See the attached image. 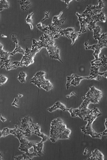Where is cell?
Segmentation results:
<instances>
[{
    "instance_id": "cell-3",
    "label": "cell",
    "mask_w": 107,
    "mask_h": 160,
    "mask_svg": "<svg viewBox=\"0 0 107 160\" xmlns=\"http://www.w3.org/2000/svg\"><path fill=\"white\" fill-rule=\"evenodd\" d=\"M46 72L40 71L36 73L35 75L30 81L31 83L35 84L39 89L42 88L46 91H49L53 88V85L49 80H46L45 78Z\"/></svg>"
},
{
    "instance_id": "cell-29",
    "label": "cell",
    "mask_w": 107,
    "mask_h": 160,
    "mask_svg": "<svg viewBox=\"0 0 107 160\" xmlns=\"http://www.w3.org/2000/svg\"><path fill=\"white\" fill-rule=\"evenodd\" d=\"M34 12H32V13L29 14L28 16L27 17L26 19V22L27 23L29 24L30 27L31 28V29L32 30L33 29V26L32 25V16H33L34 14Z\"/></svg>"
},
{
    "instance_id": "cell-5",
    "label": "cell",
    "mask_w": 107,
    "mask_h": 160,
    "mask_svg": "<svg viewBox=\"0 0 107 160\" xmlns=\"http://www.w3.org/2000/svg\"><path fill=\"white\" fill-rule=\"evenodd\" d=\"M25 50V53L23 56L22 60L20 61L21 67H23V65L28 67L29 65L33 64L34 63V57L40 51L41 49L38 46L32 44L31 48L26 47Z\"/></svg>"
},
{
    "instance_id": "cell-41",
    "label": "cell",
    "mask_w": 107,
    "mask_h": 160,
    "mask_svg": "<svg viewBox=\"0 0 107 160\" xmlns=\"http://www.w3.org/2000/svg\"><path fill=\"white\" fill-rule=\"evenodd\" d=\"M62 1H64V2H65V4H67V8H68L69 7V3L70 2H71L72 0H62Z\"/></svg>"
},
{
    "instance_id": "cell-27",
    "label": "cell",
    "mask_w": 107,
    "mask_h": 160,
    "mask_svg": "<svg viewBox=\"0 0 107 160\" xmlns=\"http://www.w3.org/2000/svg\"><path fill=\"white\" fill-rule=\"evenodd\" d=\"M10 7L9 2L6 0H0V11H2L4 9L8 8Z\"/></svg>"
},
{
    "instance_id": "cell-16",
    "label": "cell",
    "mask_w": 107,
    "mask_h": 160,
    "mask_svg": "<svg viewBox=\"0 0 107 160\" xmlns=\"http://www.w3.org/2000/svg\"><path fill=\"white\" fill-rule=\"evenodd\" d=\"M58 109H61L63 111V112H65V111H68V108H66L64 105H63L61 103L58 101V102L55 103V105L54 106H52V107L48 108L47 110L49 112L51 113V112H54L55 110H56Z\"/></svg>"
},
{
    "instance_id": "cell-30",
    "label": "cell",
    "mask_w": 107,
    "mask_h": 160,
    "mask_svg": "<svg viewBox=\"0 0 107 160\" xmlns=\"http://www.w3.org/2000/svg\"><path fill=\"white\" fill-rule=\"evenodd\" d=\"M81 33L79 32H76V33H75L74 32H73L71 34V36H70V39H71V41H72L71 45H73L75 43L76 39H77V38L79 36H81Z\"/></svg>"
},
{
    "instance_id": "cell-10",
    "label": "cell",
    "mask_w": 107,
    "mask_h": 160,
    "mask_svg": "<svg viewBox=\"0 0 107 160\" xmlns=\"http://www.w3.org/2000/svg\"><path fill=\"white\" fill-rule=\"evenodd\" d=\"M40 126L36 124H32V131L33 134H36L40 137L42 138L43 142H45L49 140V137L40 131Z\"/></svg>"
},
{
    "instance_id": "cell-26",
    "label": "cell",
    "mask_w": 107,
    "mask_h": 160,
    "mask_svg": "<svg viewBox=\"0 0 107 160\" xmlns=\"http://www.w3.org/2000/svg\"><path fill=\"white\" fill-rule=\"evenodd\" d=\"M101 31L102 29L99 26H97L93 30V38L95 40H97L100 38L101 35Z\"/></svg>"
},
{
    "instance_id": "cell-2",
    "label": "cell",
    "mask_w": 107,
    "mask_h": 160,
    "mask_svg": "<svg viewBox=\"0 0 107 160\" xmlns=\"http://www.w3.org/2000/svg\"><path fill=\"white\" fill-rule=\"evenodd\" d=\"M101 115H102V114L97 108L94 107L93 109H92L90 113L86 116L84 119V120L88 122V124L86 125L81 127L82 132L84 134L90 135L93 138H99L103 140V135L101 133H97L92 127V125L94 120L98 116Z\"/></svg>"
},
{
    "instance_id": "cell-22",
    "label": "cell",
    "mask_w": 107,
    "mask_h": 160,
    "mask_svg": "<svg viewBox=\"0 0 107 160\" xmlns=\"http://www.w3.org/2000/svg\"><path fill=\"white\" fill-rule=\"evenodd\" d=\"M98 44L103 48L107 47V33H104L101 34L100 38L97 39Z\"/></svg>"
},
{
    "instance_id": "cell-15",
    "label": "cell",
    "mask_w": 107,
    "mask_h": 160,
    "mask_svg": "<svg viewBox=\"0 0 107 160\" xmlns=\"http://www.w3.org/2000/svg\"><path fill=\"white\" fill-rule=\"evenodd\" d=\"M87 160H104V155L98 149H95L92 152V153L87 158Z\"/></svg>"
},
{
    "instance_id": "cell-4",
    "label": "cell",
    "mask_w": 107,
    "mask_h": 160,
    "mask_svg": "<svg viewBox=\"0 0 107 160\" xmlns=\"http://www.w3.org/2000/svg\"><path fill=\"white\" fill-rule=\"evenodd\" d=\"M16 130L14 133L13 135L19 141L20 146L18 147L19 150L27 153L31 152L29 150L33 147V145L36 143L37 141H29L26 138V136L23 134L22 130H20L17 125H16Z\"/></svg>"
},
{
    "instance_id": "cell-18",
    "label": "cell",
    "mask_w": 107,
    "mask_h": 160,
    "mask_svg": "<svg viewBox=\"0 0 107 160\" xmlns=\"http://www.w3.org/2000/svg\"><path fill=\"white\" fill-rule=\"evenodd\" d=\"M35 157H39L38 155L34 152L30 153H25L23 155L14 157V159L16 160H32Z\"/></svg>"
},
{
    "instance_id": "cell-37",
    "label": "cell",
    "mask_w": 107,
    "mask_h": 160,
    "mask_svg": "<svg viewBox=\"0 0 107 160\" xmlns=\"http://www.w3.org/2000/svg\"><path fill=\"white\" fill-rule=\"evenodd\" d=\"M105 127H106L105 131L101 133V134H102L103 136V135H107V118L106 119V120H105Z\"/></svg>"
},
{
    "instance_id": "cell-20",
    "label": "cell",
    "mask_w": 107,
    "mask_h": 160,
    "mask_svg": "<svg viewBox=\"0 0 107 160\" xmlns=\"http://www.w3.org/2000/svg\"><path fill=\"white\" fill-rule=\"evenodd\" d=\"M76 16H78V21H79L80 23V26H81V28L79 31V32H81V33H85L86 32V27H88V24L85 21L84 18L80 14L78 13H76Z\"/></svg>"
},
{
    "instance_id": "cell-36",
    "label": "cell",
    "mask_w": 107,
    "mask_h": 160,
    "mask_svg": "<svg viewBox=\"0 0 107 160\" xmlns=\"http://www.w3.org/2000/svg\"><path fill=\"white\" fill-rule=\"evenodd\" d=\"M45 17L41 21V22H42L43 21H45V20L46 19H49V14H50V11H49V12H47V11H45Z\"/></svg>"
},
{
    "instance_id": "cell-9",
    "label": "cell",
    "mask_w": 107,
    "mask_h": 160,
    "mask_svg": "<svg viewBox=\"0 0 107 160\" xmlns=\"http://www.w3.org/2000/svg\"><path fill=\"white\" fill-rule=\"evenodd\" d=\"M32 120L29 116H26L21 120V124L20 126L23 134L26 137H30L33 134L32 131Z\"/></svg>"
},
{
    "instance_id": "cell-34",
    "label": "cell",
    "mask_w": 107,
    "mask_h": 160,
    "mask_svg": "<svg viewBox=\"0 0 107 160\" xmlns=\"http://www.w3.org/2000/svg\"><path fill=\"white\" fill-rule=\"evenodd\" d=\"M101 63L102 64V66L104 67H106L107 64V57H106L104 55H103L101 57Z\"/></svg>"
},
{
    "instance_id": "cell-42",
    "label": "cell",
    "mask_w": 107,
    "mask_h": 160,
    "mask_svg": "<svg viewBox=\"0 0 107 160\" xmlns=\"http://www.w3.org/2000/svg\"><path fill=\"white\" fill-rule=\"evenodd\" d=\"M88 152H89V151L88 150V148H86L85 149L84 152L83 153V154H84V155H87Z\"/></svg>"
},
{
    "instance_id": "cell-25",
    "label": "cell",
    "mask_w": 107,
    "mask_h": 160,
    "mask_svg": "<svg viewBox=\"0 0 107 160\" xmlns=\"http://www.w3.org/2000/svg\"><path fill=\"white\" fill-rule=\"evenodd\" d=\"M16 127L15 126V128L14 129H9L8 128H4L1 131H0V137H6L7 135L9 134H13L14 132L16 131Z\"/></svg>"
},
{
    "instance_id": "cell-39",
    "label": "cell",
    "mask_w": 107,
    "mask_h": 160,
    "mask_svg": "<svg viewBox=\"0 0 107 160\" xmlns=\"http://www.w3.org/2000/svg\"><path fill=\"white\" fill-rule=\"evenodd\" d=\"M73 95H75V96H77V95L76 94V93H75V92H72V93L70 94H69V95H66V98H67L68 99H69L71 96H73Z\"/></svg>"
},
{
    "instance_id": "cell-43",
    "label": "cell",
    "mask_w": 107,
    "mask_h": 160,
    "mask_svg": "<svg viewBox=\"0 0 107 160\" xmlns=\"http://www.w3.org/2000/svg\"><path fill=\"white\" fill-rule=\"evenodd\" d=\"M1 37H6V38H7V36H6L4 35H3L2 33H1Z\"/></svg>"
},
{
    "instance_id": "cell-33",
    "label": "cell",
    "mask_w": 107,
    "mask_h": 160,
    "mask_svg": "<svg viewBox=\"0 0 107 160\" xmlns=\"http://www.w3.org/2000/svg\"><path fill=\"white\" fill-rule=\"evenodd\" d=\"M18 97L17 98H15V99L14 100V101H13V103L12 104V106H15L16 107H20V106L18 105L17 103H18L20 98H21V97H22L23 96V94H19V93H18Z\"/></svg>"
},
{
    "instance_id": "cell-12",
    "label": "cell",
    "mask_w": 107,
    "mask_h": 160,
    "mask_svg": "<svg viewBox=\"0 0 107 160\" xmlns=\"http://www.w3.org/2000/svg\"><path fill=\"white\" fill-rule=\"evenodd\" d=\"M100 67H97L95 66H92L90 69V74L88 76L89 80H95L100 81L101 80V76L99 75V69Z\"/></svg>"
},
{
    "instance_id": "cell-32",
    "label": "cell",
    "mask_w": 107,
    "mask_h": 160,
    "mask_svg": "<svg viewBox=\"0 0 107 160\" xmlns=\"http://www.w3.org/2000/svg\"><path fill=\"white\" fill-rule=\"evenodd\" d=\"M76 74H73L71 75V76H68L67 77V82L66 84V87L67 90L69 89V87L71 86V83L72 80L75 78Z\"/></svg>"
},
{
    "instance_id": "cell-38",
    "label": "cell",
    "mask_w": 107,
    "mask_h": 160,
    "mask_svg": "<svg viewBox=\"0 0 107 160\" xmlns=\"http://www.w3.org/2000/svg\"><path fill=\"white\" fill-rule=\"evenodd\" d=\"M99 75L101 76H104V77L106 78L107 79V70L104 72H102V73L99 72Z\"/></svg>"
},
{
    "instance_id": "cell-40",
    "label": "cell",
    "mask_w": 107,
    "mask_h": 160,
    "mask_svg": "<svg viewBox=\"0 0 107 160\" xmlns=\"http://www.w3.org/2000/svg\"><path fill=\"white\" fill-rule=\"evenodd\" d=\"M0 120H1L3 122L6 121L7 120V119L6 118H5L4 117H3V116L1 114V113H0Z\"/></svg>"
},
{
    "instance_id": "cell-35",
    "label": "cell",
    "mask_w": 107,
    "mask_h": 160,
    "mask_svg": "<svg viewBox=\"0 0 107 160\" xmlns=\"http://www.w3.org/2000/svg\"><path fill=\"white\" fill-rule=\"evenodd\" d=\"M8 80V78L5 76H4L3 74L0 75V86L3 85L4 84L7 82V81Z\"/></svg>"
},
{
    "instance_id": "cell-21",
    "label": "cell",
    "mask_w": 107,
    "mask_h": 160,
    "mask_svg": "<svg viewBox=\"0 0 107 160\" xmlns=\"http://www.w3.org/2000/svg\"><path fill=\"white\" fill-rule=\"evenodd\" d=\"M18 1L20 4L21 9L23 11L28 10L32 6V2L30 0H18Z\"/></svg>"
},
{
    "instance_id": "cell-11",
    "label": "cell",
    "mask_w": 107,
    "mask_h": 160,
    "mask_svg": "<svg viewBox=\"0 0 107 160\" xmlns=\"http://www.w3.org/2000/svg\"><path fill=\"white\" fill-rule=\"evenodd\" d=\"M12 40L14 43L16 44V48L15 49L13 50V52L11 53V55L14 56L16 53H20L22 54H25V50L22 48L21 47L19 44V42L15 34H13L12 36Z\"/></svg>"
},
{
    "instance_id": "cell-1",
    "label": "cell",
    "mask_w": 107,
    "mask_h": 160,
    "mask_svg": "<svg viewBox=\"0 0 107 160\" xmlns=\"http://www.w3.org/2000/svg\"><path fill=\"white\" fill-rule=\"evenodd\" d=\"M71 133V131L67 128L61 119L57 118L52 120L49 138L51 142L55 143L61 139H69Z\"/></svg>"
},
{
    "instance_id": "cell-17",
    "label": "cell",
    "mask_w": 107,
    "mask_h": 160,
    "mask_svg": "<svg viewBox=\"0 0 107 160\" xmlns=\"http://www.w3.org/2000/svg\"><path fill=\"white\" fill-rule=\"evenodd\" d=\"M0 62L3 63L4 62L10 59L9 57L11 55V53L8 51H5L3 49V46L1 43H0Z\"/></svg>"
},
{
    "instance_id": "cell-6",
    "label": "cell",
    "mask_w": 107,
    "mask_h": 160,
    "mask_svg": "<svg viewBox=\"0 0 107 160\" xmlns=\"http://www.w3.org/2000/svg\"><path fill=\"white\" fill-rule=\"evenodd\" d=\"M86 94L82 98L83 101L88 105L90 103L99 104V101L103 96L102 91L97 90L94 86L90 87Z\"/></svg>"
},
{
    "instance_id": "cell-7",
    "label": "cell",
    "mask_w": 107,
    "mask_h": 160,
    "mask_svg": "<svg viewBox=\"0 0 107 160\" xmlns=\"http://www.w3.org/2000/svg\"><path fill=\"white\" fill-rule=\"evenodd\" d=\"M88 105L87 104L83 101L81 106L78 108H68V111L70 113L72 117L78 116L82 120H84L85 117L89 115L92 110V109L88 108Z\"/></svg>"
},
{
    "instance_id": "cell-19",
    "label": "cell",
    "mask_w": 107,
    "mask_h": 160,
    "mask_svg": "<svg viewBox=\"0 0 107 160\" xmlns=\"http://www.w3.org/2000/svg\"><path fill=\"white\" fill-rule=\"evenodd\" d=\"M63 13L62 12H61L60 15L58 16H54L52 19V23L51 25L53 26H56L58 27H60L65 22L66 20V18H62L60 19V17L61 16Z\"/></svg>"
},
{
    "instance_id": "cell-14",
    "label": "cell",
    "mask_w": 107,
    "mask_h": 160,
    "mask_svg": "<svg viewBox=\"0 0 107 160\" xmlns=\"http://www.w3.org/2000/svg\"><path fill=\"white\" fill-rule=\"evenodd\" d=\"M49 27V34H51L54 39H59V37L61 36L60 34V32L61 28L59 27L56 26H53L51 24L48 25Z\"/></svg>"
},
{
    "instance_id": "cell-23",
    "label": "cell",
    "mask_w": 107,
    "mask_h": 160,
    "mask_svg": "<svg viewBox=\"0 0 107 160\" xmlns=\"http://www.w3.org/2000/svg\"><path fill=\"white\" fill-rule=\"evenodd\" d=\"M75 28L73 27H68L66 29H62L61 28L60 34L62 36H65L68 39H70V36L73 32H74Z\"/></svg>"
},
{
    "instance_id": "cell-13",
    "label": "cell",
    "mask_w": 107,
    "mask_h": 160,
    "mask_svg": "<svg viewBox=\"0 0 107 160\" xmlns=\"http://www.w3.org/2000/svg\"><path fill=\"white\" fill-rule=\"evenodd\" d=\"M44 142L42 141H37V142L33 145V152L37 154L39 157H41L45 154L43 150Z\"/></svg>"
},
{
    "instance_id": "cell-31",
    "label": "cell",
    "mask_w": 107,
    "mask_h": 160,
    "mask_svg": "<svg viewBox=\"0 0 107 160\" xmlns=\"http://www.w3.org/2000/svg\"><path fill=\"white\" fill-rule=\"evenodd\" d=\"M85 47V49L86 50H88L89 49H92L93 51H95L96 48H98L100 45L99 44H93L92 45H88V42H85L84 43Z\"/></svg>"
},
{
    "instance_id": "cell-8",
    "label": "cell",
    "mask_w": 107,
    "mask_h": 160,
    "mask_svg": "<svg viewBox=\"0 0 107 160\" xmlns=\"http://www.w3.org/2000/svg\"><path fill=\"white\" fill-rule=\"evenodd\" d=\"M98 2V5H88L82 14L86 17H92L101 13L102 12V9L105 7V2L101 0H99Z\"/></svg>"
},
{
    "instance_id": "cell-24",
    "label": "cell",
    "mask_w": 107,
    "mask_h": 160,
    "mask_svg": "<svg viewBox=\"0 0 107 160\" xmlns=\"http://www.w3.org/2000/svg\"><path fill=\"white\" fill-rule=\"evenodd\" d=\"M84 79L89 80V77L88 76L81 77V76H78L77 74H76L75 78L73 79V80H72V81H71V86L73 85V86L76 87L80 84L81 80H84Z\"/></svg>"
},
{
    "instance_id": "cell-28",
    "label": "cell",
    "mask_w": 107,
    "mask_h": 160,
    "mask_svg": "<svg viewBox=\"0 0 107 160\" xmlns=\"http://www.w3.org/2000/svg\"><path fill=\"white\" fill-rule=\"evenodd\" d=\"M27 76V74L23 71H21L18 74L17 80L19 81L21 83H25L26 82V78Z\"/></svg>"
}]
</instances>
